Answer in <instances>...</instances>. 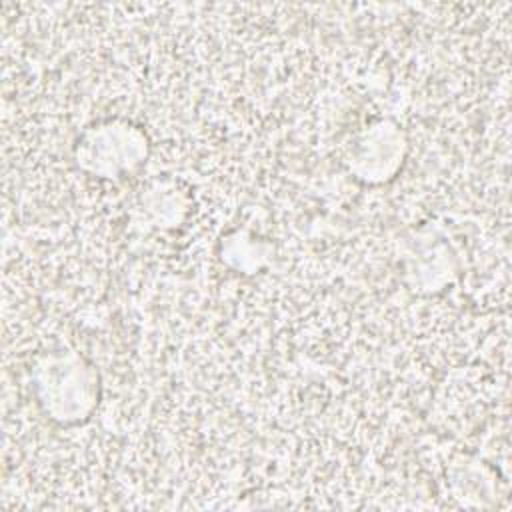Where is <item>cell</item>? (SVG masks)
Here are the masks:
<instances>
[{
  "mask_svg": "<svg viewBox=\"0 0 512 512\" xmlns=\"http://www.w3.org/2000/svg\"><path fill=\"white\" fill-rule=\"evenodd\" d=\"M32 390L42 412L60 426L86 422L100 398V376L76 350H52L32 366Z\"/></svg>",
  "mask_w": 512,
  "mask_h": 512,
  "instance_id": "1",
  "label": "cell"
},
{
  "mask_svg": "<svg viewBox=\"0 0 512 512\" xmlns=\"http://www.w3.org/2000/svg\"><path fill=\"white\" fill-rule=\"evenodd\" d=\"M148 154V134L142 126L122 116L86 126L74 142L76 166L102 180H122L138 172Z\"/></svg>",
  "mask_w": 512,
  "mask_h": 512,
  "instance_id": "2",
  "label": "cell"
},
{
  "mask_svg": "<svg viewBox=\"0 0 512 512\" xmlns=\"http://www.w3.org/2000/svg\"><path fill=\"white\" fill-rule=\"evenodd\" d=\"M408 138L402 126L390 118L372 120L346 146L344 164L348 172L370 186L390 182L402 168Z\"/></svg>",
  "mask_w": 512,
  "mask_h": 512,
  "instance_id": "3",
  "label": "cell"
},
{
  "mask_svg": "<svg viewBox=\"0 0 512 512\" xmlns=\"http://www.w3.org/2000/svg\"><path fill=\"white\" fill-rule=\"evenodd\" d=\"M186 196L172 182H152L142 194L140 208H144L150 226L154 228H172L186 216Z\"/></svg>",
  "mask_w": 512,
  "mask_h": 512,
  "instance_id": "4",
  "label": "cell"
},
{
  "mask_svg": "<svg viewBox=\"0 0 512 512\" xmlns=\"http://www.w3.org/2000/svg\"><path fill=\"white\" fill-rule=\"evenodd\" d=\"M494 476L480 466V462L460 460L450 470V486L454 498L466 506H486L490 494L494 492Z\"/></svg>",
  "mask_w": 512,
  "mask_h": 512,
  "instance_id": "5",
  "label": "cell"
}]
</instances>
